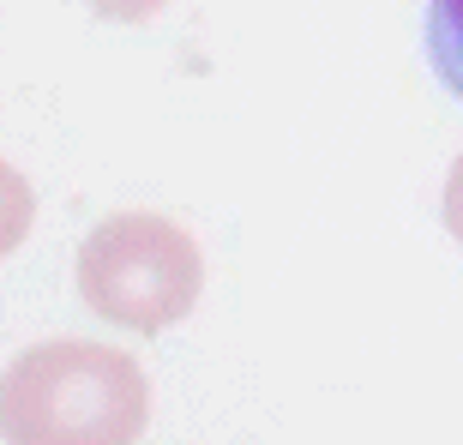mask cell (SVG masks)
Here are the masks:
<instances>
[{"label":"cell","instance_id":"cell-1","mask_svg":"<svg viewBox=\"0 0 463 445\" xmlns=\"http://www.w3.org/2000/svg\"><path fill=\"white\" fill-rule=\"evenodd\" d=\"M151 421V385L109 343H36L0 374V440L18 445H127Z\"/></svg>","mask_w":463,"mask_h":445},{"label":"cell","instance_id":"cell-2","mask_svg":"<svg viewBox=\"0 0 463 445\" xmlns=\"http://www.w3.org/2000/svg\"><path fill=\"white\" fill-rule=\"evenodd\" d=\"M205 289V259L181 222L156 211H115L79 241V301L138 337L181 326Z\"/></svg>","mask_w":463,"mask_h":445},{"label":"cell","instance_id":"cell-3","mask_svg":"<svg viewBox=\"0 0 463 445\" xmlns=\"http://www.w3.org/2000/svg\"><path fill=\"white\" fill-rule=\"evenodd\" d=\"M428 61L463 103V0H428Z\"/></svg>","mask_w":463,"mask_h":445},{"label":"cell","instance_id":"cell-4","mask_svg":"<svg viewBox=\"0 0 463 445\" xmlns=\"http://www.w3.org/2000/svg\"><path fill=\"white\" fill-rule=\"evenodd\" d=\"M31 222H36V193H31V181H24L13 163H0V259H13L18 247H24Z\"/></svg>","mask_w":463,"mask_h":445},{"label":"cell","instance_id":"cell-5","mask_svg":"<svg viewBox=\"0 0 463 445\" xmlns=\"http://www.w3.org/2000/svg\"><path fill=\"white\" fill-rule=\"evenodd\" d=\"M97 18H115V24H145V18H156L169 0H85Z\"/></svg>","mask_w":463,"mask_h":445},{"label":"cell","instance_id":"cell-6","mask_svg":"<svg viewBox=\"0 0 463 445\" xmlns=\"http://www.w3.org/2000/svg\"><path fill=\"white\" fill-rule=\"evenodd\" d=\"M446 229H451V241L463 247V156L451 163V175H446Z\"/></svg>","mask_w":463,"mask_h":445}]
</instances>
